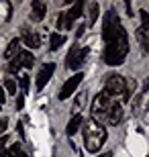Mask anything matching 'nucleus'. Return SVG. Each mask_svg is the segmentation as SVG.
<instances>
[{
    "mask_svg": "<svg viewBox=\"0 0 149 157\" xmlns=\"http://www.w3.org/2000/svg\"><path fill=\"white\" fill-rule=\"evenodd\" d=\"M104 41H106L104 61L108 65H120L129 53V37H127V31L123 29V25L116 31H112L108 37H104Z\"/></svg>",
    "mask_w": 149,
    "mask_h": 157,
    "instance_id": "f257e3e1",
    "label": "nucleus"
},
{
    "mask_svg": "<svg viewBox=\"0 0 149 157\" xmlns=\"http://www.w3.org/2000/svg\"><path fill=\"white\" fill-rule=\"evenodd\" d=\"M106 141V131L100 122L96 121H88L84 124V143H86V149L90 153H96L100 147L104 145Z\"/></svg>",
    "mask_w": 149,
    "mask_h": 157,
    "instance_id": "f03ea898",
    "label": "nucleus"
},
{
    "mask_svg": "<svg viewBox=\"0 0 149 157\" xmlns=\"http://www.w3.org/2000/svg\"><path fill=\"white\" fill-rule=\"evenodd\" d=\"M110 104H112V98L110 96H106L104 92H100L94 98V102H92V121H96V122H100V121H104L106 118V112H108V108H110Z\"/></svg>",
    "mask_w": 149,
    "mask_h": 157,
    "instance_id": "7ed1b4c3",
    "label": "nucleus"
},
{
    "mask_svg": "<svg viewBox=\"0 0 149 157\" xmlns=\"http://www.w3.org/2000/svg\"><path fill=\"white\" fill-rule=\"evenodd\" d=\"M86 55H88V47L74 45L72 49H69L68 57H65V67H69V70H78V67L84 63Z\"/></svg>",
    "mask_w": 149,
    "mask_h": 157,
    "instance_id": "20e7f679",
    "label": "nucleus"
},
{
    "mask_svg": "<svg viewBox=\"0 0 149 157\" xmlns=\"http://www.w3.org/2000/svg\"><path fill=\"white\" fill-rule=\"evenodd\" d=\"M125 84H127V80L123 76L112 74V76H108L106 82H104V94L106 96H119V94L125 92Z\"/></svg>",
    "mask_w": 149,
    "mask_h": 157,
    "instance_id": "39448f33",
    "label": "nucleus"
},
{
    "mask_svg": "<svg viewBox=\"0 0 149 157\" xmlns=\"http://www.w3.org/2000/svg\"><path fill=\"white\" fill-rule=\"evenodd\" d=\"M21 67H33V53L31 51H21L17 57H12L10 65H8V71L17 74Z\"/></svg>",
    "mask_w": 149,
    "mask_h": 157,
    "instance_id": "423d86ee",
    "label": "nucleus"
},
{
    "mask_svg": "<svg viewBox=\"0 0 149 157\" xmlns=\"http://www.w3.org/2000/svg\"><path fill=\"white\" fill-rule=\"evenodd\" d=\"M82 80H84V74H80V71H78L74 78H69V80L61 86V90H59V100H68L69 96L74 94L76 88L80 86V82H82Z\"/></svg>",
    "mask_w": 149,
    "mask_h": 157,
    "instance_id": "0eeeda50",
    "label": "nucleus"
},
{
    "mask_svg": "<svg viewBox=\"0 0 149 157\" xmlns=\"http://www.w3.org/2000/svg\"><path fill=\"white\" fill-rule=\"evenodd\" d=\"M53 71H55V63H45L41 67L39 76H37V90H43V88L47 86V82L53 76Z\"/></svg>",
    "mask_w": 149,
    "mask_h": 157,
    "instance_id": "6e6552de",
    "label": "nucleus"
},
{
    "mask_svg": "<svg viewBox=\"0 0 149 157\" xmlns=\"http://www.w3.org/2000/svg\"><path fill=\"white\" fill-rule=\"evenodd\" d=\"M104 121L108 122V124H119L120 121H123V106L119 104V102H112L110 104V108H108V112H106V118Z\"/></svg>",
    "mask_w": 149,
    "mask_h": 157,
    "instance_id": "1a4fd4ad",
    "label": "nucleus"
},
{
    "mask_svg": "<svg viewBox=\"0 0 149 157\" xmlns=\"http://www.w3.org/2000/svg\"><path fill=\"white\" fill-rule=\"evenodd\" d=\"M45 12H47V6L43 4L41 0H35L33 4H31V18H33V21H43Z\"/></svg>",
    "mask_w": 149,
    "mask_h": 157,
    "instance_id": "9d476101",
    "label": "nucleus"
},
{
    "mask_svg": "<svg viewBox=\"0 0 149 157\" xmlns=\"http://www.w3.org/2000/svg\"><path fill=\"white\" fill-rule=\"evenodd\" d=\"M25 43L29 49H37L41 45V37L37 33H31V31H25Z\"/></svg>",
    "mask_w": 149,
    "mask_h": 157,
    "instance_id": "9b49d317",
    "label": "nucleus"
},
{
    "mask_svg": "<svg viewBox=\"0 0 149 157\" xmlns=\"http://www.w3.org/2000/svg\"><path fill=\"white\" fill-rule=\"evenodd\" d=\"M18 47H21V41H18V39H12L10 43H8V47H6V51H4V57H6V59H12V57H17V53H18Z\"/></svg>",
    "mask_w": 149,
    "mask_h": 157,
    "instance_id": "f8f14e48",
    "label": "nucleus"
},
{
    "mask_svg": "<svg viewBox=\"0 0 149 157\" xmlns=\"http://www.w3.org/2000/svg\"><path fill=\"white\" fill-rule=\"evenodd\" d=\"M80 124H82V117H80V114H74V117H72V121L68 122V135H69V137L78 133Z\"/></svg>",
    "mask_w": 149,
    "mask_h": 157,
    "instance_id": "ddd939ff",
    "label": "nucleus"
},
{
    "mask_svg": "<svg viewBox=\"0 0 149 157\" xmlns=\"http://www.w3.org/2000/svg\"><path fill=\"white\" fill-rule=\"evenodd\" d=\"M63 43H65V37L59 35V33H53V35H51V41H49V49H51V51H55V49H59Z\"/></svg>",
    "mask_w": 149,
    "mask_h": 157,
    "instance_id": "4468645a",
    "label": "nucleus"
},
{
    "mask_svg": "<svg viewBox=\"0 0 149 157\" xmlns=\"http://www.w3.org/2000/svg\"><path fill=\"white\" fill-rule=\"evenodd\" d=\"M137 37H139V41H141L143 51H149V31L147 29H139L137 31Z\"/></svg>",
    "mask_w": 149,
    "mask_h": 157,
    "instance_id": "2eb2a0df",
    "label": "nucleus"
},
{
    "mask_svg": "<svg viewBox=\"0 0 149 157\" xmlns=\"http://www.w3.org/2000/svg\"><path fill=\"white\" fill-rule=\"evenodd\" d=\"M98 21V4L92 2L90 4V12H88V25H94Z\"/></svg>",
    "mask_w": 149,
    "mask_h": 157,
    "instance_id": "dca6fc26",
    "label": "nucleus"
},
{
    "mask_svg": "<svg viewBox=\"0 0 149 157\" xmlns=\"http://www.w3.org/2000/svg\"><path fill=\"white\" fill-rule=\"evenodd\" d=\"M4 88H6V92H8V94H17V82H14V80H6Z\"/></svg>",
    "mask_w": 149,
    "mask_h": 157,
    "instance_id": "f3484780",
    "label": "nucleus"
},
{
    "mask_svg": "<svg viewBox=\"0 0 149 157\" xmlns=\"http://www.w3.org/2000/svg\"><path fill=\"white\" fill-rule=\"evenodd\" d=\"M141 21H143V27H141V29H147L149 31V14L145 10H141Z\"/></svg>",
    "mask_w": 149,
    "mask_h": 157,
    "instance_id": "a211bd4d",
    "label": "nucleus"
},
{
    "mask_svg": "<svg viewBox=\"0 0 149 157\" xmlns=\"http://www.w3.org/2000/svg\"><path fill=\"white\" fill-rule=\"evenodd\" d=\"M8 143V137H0V155H4V147Z\"/></svg>",
    "mask_w": 149,
    "mask_h": 157,
    "instance_id": "6ab92c4d",
    "label": "nucleus"
},
{
    "mask_svg": "<svg viewBox=\"0 0 149 157\" xmlns=\"http://www.w3.org/2000/svg\"><path fill=\"white\" fill-rule=\"evenodd\" d=\"M21 86H23L25 92L29 90V78H27V76H21Z\"/></svg>",
    "mask_w": 149,
    "mask_h": 157,
    "instance_id": "aec40b11",
    "label": "nucleus"
},
{
    "mask_svg": "<svg viewBox=\"0 0 149 157\" xmlns=\"http://www.w3.org/2000/svg\"><path fill=\"white\" fill-rule=\"evenodd\" d=\"M6 127H8V121H6V118H0V133L6 131Z\"/></svg>",
    "mask_w": 149,
    "mask_h": 157,
    "instance_id": "412c9836",
    "label": "nucleus"
},
{
    "mask_svg": "<svg viewBox=\"0 0 149 157\" xmlns=\"http://www.w3.org/2000/svg\"><path fill=\"white\" fill-rule=\"evenodd\" d=\"M23 104H25L23 96H18V98H17V108H23Z\"/></svg>",
    "mask_w": 149,
    "mask_h": 157,
    "instance_id": "4be33fe9",
    "label": "nucleus"
},
{
    "mask_svg": "<svg viewBox=\"0 0 149 157\" xmlns=\"http://www.w3.org/2000/svg\"><path fill=\"white\" fill-rule=\"evenodd\" d=\"M4 96H6V92L2 90V86H0V104H4Z\"/></svg>",
    "mask_w": 149,
    "mask_h": 157,
    "instance_id": "5701e85b",
    "label": "nucleus"
},
{
    "mask_svg": "<svg viewBox=\"0 0 149 157\" xmlns=\"http://www.w3.org/2000/svg\"><path fill=\"white\" fill-rule=\"evenodd\" d=\"M84 33H86V27H84V25H82L80 29H78V33H76V35H78V37H82V35H84Z\"/></svg>",
    "mask_w": 149,
    "mask_h": 157,
    "instance_id": "b1692460",
    "label": "nucleus"
},
{
    "mask_svg": "<svg viewBox=\"0 0 149 157\" xmlns=\"http://www.w3.org/2000/svg\"><path fill=\"white\" fill-rule=\"evenodd\" d=\"M17 157H27V155H25L23 151H18V153H17Z\"/></svg>",
    "mask_w": 149,
    "mask_h": 157,
    "instance_id": "393cba45",
    "label": "nucleus"
},
{
    "mask_svg": "<svg viewBox=\"0 0 149 157\" xmlns=\"http://www.w3.org/2000/svg\"><path fill=\"white\" fill-rule=\"evenodd\" d=\"M100 157H112V155H110V153H104V155H100Z\"/></svg>",
    "mask_w": 149,
    "mask_h": 157,
    "instance_id": "a878e982",
    "label": "nucleus"
},
{
    "mask_svg": "<svg viewBox=\"0 0 149 157\" xmlns=\"http://www.w3.org/2000/svg\"><path fill=\"white\" fill-rule=\"evenodd\" d=\"M0 157H4V155H0Z\"/></svg>",
    "mask_w": 149,
    "mask_h": 157,
    "instance_id": "bb28decb",
    "label": "nucleus"
}]
</instances>
